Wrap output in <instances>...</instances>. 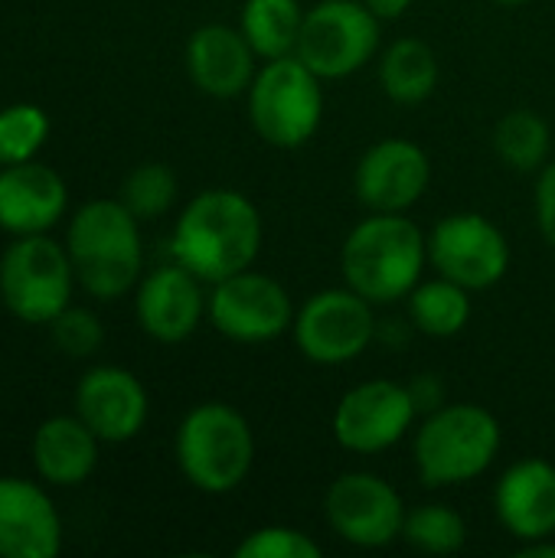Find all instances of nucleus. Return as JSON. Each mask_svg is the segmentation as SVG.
<instances>
[{
    "label": "nucleus",
    "mask_w": 555,
    "mask_h": 558,
    "mask_svg": "<svg viewBox=\"0 0 555 558\" xmlns=\"http://www.w3.org/2000/svg\"><path fill=\"white\" fill-rule=\"evenodd\" d=\"M265 242L258 206L239 190H203L177 216L170 255L200 281L216 284L255 265Z\"/></svg>",
    "instance_id": "nucleus-1"
},
{
    "label": "nucleus",
    "mask_w": 555,
    "mask_h": 558,
    "mask_svg": "<svg viewBox=\"0 0 555 558\" xmlns=\"http://www.w3.org/2000/svg\"><path fill=\"white\" fill-rule=\"evenodd\" d=\"M65 248L79 288L95 301H118L144 278L141 219L114 199H88L69 216Z\"/></svg>",
    "instance_id": "nucleus-2"
},
{
    "label": "nucleus",
    "mask_w": 555,
    "mask_h": 558,
    "mask_svg": "<svg viewBox=\"0 0 555 558\" xmlns=\"http://www.w3.org/2000/svg\"><path fill=\"white\" fill-rule=\"evenodd\" d=\"M429 265V235L406 213H370L340 248L343 284L373 304L409 298Z\"/></svg>",
    "instance_id": "nucleus-3"
},
{
    "label": "nucleus",
    "mask_w": 555,
    "mask_h": 558,
    "mask_svg": "<svg viewBox=\"0 0 555 558\" xmlns=\"http://www.w3.org/2000/svg\"><path fill=\"white\" fill-rule=\"evenodd\" d=\"M173 454L190 487L222 497L245 484L255 464V432L229 402H200L183 415Z\"/></svg>",
    "instance_id": "nucleus-4"
},
{
    "label": "nucleus",
    "mask_w": 555,
    "mask_h": 558,
    "mask_svg": "<svg viewBox=\"0 0 555 558\" xmlns=\"http://www.w3.org/2000/svg\"><path fill=\"white\" fill-rule=\"evenodd\" d=\"M504 445L497 415L474 402H445L415 435V471L425 487H461L491 471Z\"/></svg>",
    "instance_id": "nucleus-5"
},
{
    "label": "nucleus",
    "mask_w": 555,
    "mask_h": 558,
    "mask_svg": "<svg viewBox=\"0 0 555 558\" xmlns=\"http://www.w3.org/2000/svg\"><path fill=\"white\" fill-rule=\"evenodd\" d=\"M245 98L255 134L278 150H298L321 131L324 78L298 56L268 59L255 72Z\"/></svg>",
    "instance_id": "nucleus-6"
},
{
    "label": "nucleus",
    "mask_w": 555,
    "mask_h": 558,
    "mask_svg": "<svg viewBox=\"0 0 555 558\" xmlns=\"http://www.w3.org/2000/svg\"><path fill=\"white\" fill-rule=\"evenodd\" d=\"M75 268L65 242L43 235H16L0 255V301L20 320L49 327L75 291Z\"/></svg>",
    "instance_id": "nucleus-7"
},
{
    "label": "nucleus",
    "mask_w": 555,
    "mask_h": 558,
    "mask_svg": "<svg viewBox=\"0 0 555 558\" xmlns=\"http://www.w3.org/2000/svg\"><path fill=\"white\" fill-rule=\"evenodd\" d=\"M379 23L363 0H321L304 10L294 56L324 82L347 78L376 56Z\"/></svg>",
    "instance_id": "nucleus-8"
},
{
    "label": "nucleus",
    "mask_w": 555,
    "mask_h": 558,
    "mask_svg": "<svg viewBox=\"0 0 555 558\" xmlns=\"http://www.w3.org/2000/svg\"><path fill=\"white\" fill-rule=\"evenodd\" d=\"M294 343L317 366H343L360 360L376 340L373 301L350 284L311 294L294 314Z\"/></svg>",
    "instance_id": "nucleus-9"
},
{
    "label": "nucleus",
    "mask_w": 555,
    "mask_h": 558,
    "mask_svg": "<svg viewBox=\"0 0 555 558\" xmlns=\"http://www.w3.org/2000/svg\"><path fill=\"white\" fill-rule=\"evenodd\" d=\"M209 324L232 343L258 347L285 337L294 327V301L281 281L265 271H239L209 284Z\"/></svg>",
    "instance_id": "nucleus-10"
},
{
    "label": "nucleus",
    "mask_w": 555,
    "mask_h": 558,
    "mask_svg": "<svg viewBox=\"0 0 555 558\" xmlns=\"http://www.w3.org/2000/svg\"><path fill=\"white\" fill-rule=\"evenodd\" d=\"M419 418V405L409 386L393 379H370L343 392L334 409L330 432L343 451L383 454L396 448Z\"/></svg>",
    "instance_id": "nucleus-11"
},
{
    "label": "nucleus",
    "mask_w": 555,
    "mask_h": 558,
    "mask_svg": "<svg viewBox=\"0 0 555 558\" xmlns=\"http://www.w3.org/2000/svg\"><path fill=\"white\" fill-rule=\"evenodd\" d=\"M429 262L468 291H487L510 268V242L484 213H451L429 232Z\"/></svg>",
    "instance_id": "nucleus-12"
},
{
    "label": "nucleus",
    "mask_w": 555,
    "mask_h": 558,
    "mask_svg": "<svg viewBox=\"0 0 555 558\" xmlns=\"http://www.w3.org/2000/svg\"><path fill=\"white\" fill-rule=\"evenodd\" d=\"M406 513L399 490L370 471H347L324 494L327 526L357 549H383L402 539Z\"/></svg>",
    "instance_id": "nucleus-13"
},
{
    "label": "nucleus",
    "mask_w": 555,
    "mask_h": 558,
    "mask_svg": "<svg viewBox=\"0 0 555 558\" xmlns=\"http://www.w3.org/2000/svg\"><path fill=\"white\" fill-rule=\"evenodd\" d=\"M432 183L429 154L409 137H383L363 150L353 170L357 199L370 213H406Z\"/></svg>",
    "instance_id": "nucleus-14"
},
{
    "label": "nucleus",
    "mask_w": 555,
    "mask_h": 558,
    "mask_svg": "<svg viewBox=\"0 0 555 558\" xmlns=\"http://www.w3.org/2000/svg\"><path fill=\"white\" fill-rule=\"evenodd\" d=\"M203 284L206 281H200L180 262L147 271L134 288L137 327L150 340L167 347L190 340L200 330L209 307V294L203 291Z\"/></svg>",
    "instance_id": "nucleus-15"
},
{
    "label": "nucleus",
    "mask_w": 555,
    "mask_h": 558,
    "mask_svg": "<svg viewBox=\"0 0 555 558\" xmlns=\"http://www.w3.org/2000/svg\"><path fill=\"white\" fill-rule=\"evenodd\" d=\"M75 415L101 438V445H124L144 432L150 396L131 369L101 363L82 373L75 386Z\"/></svg>",
    "instance_id": "nucleus-16"
},
{
    "label": "nucleus",
    "mask_w": 555,
    "mask_h": 558,
    "mask_svg": "<svg viewBox=\"0 0 555 558\" xmlns=\"http://www.w3.org/2000/svg\"><path fill=\"white\" fill-rule=\"evenodd\" d=\"M62 543V517L46 487L29 477H0V558H56Z\"/></svg>",
    "instance_id": "nucleus-17"
},
{
    "label": "nucleus",
    "mask_w": 555,
    "mask_h": 558,
    "mask_svg": "<svg viewBox=\"0 0 555 558\" xmlns=\"http://www.w3.org/2000/svg\"><path fill=\"white\" fill-rule=\"evenodd\" d=\"M69 213V183L49 163L23 160L0 167V232L43 235Z\"/></svg>",
    "instance_id": "nucleus-18"
},
{
    "label": "nucleus",
    "mask_w": 555,
    "mask_h": 558,
    "mask_svg": "<svg viewBox=\"0 0 555 558\" xmlns=\"http://www.w3.org/2000/svg\"><path fill=\"white\" fill-rule=\"evenodd\" d=\"M186 72L203 95L229 101L249 92L258 72V56L239 26L206 23L186 39Z\"/></svg>",
    "instance_id": "nucleus-19"
},
{
    "label": "nucleus",
    "mask_w": 555,
    "mask_h": 558,
    "mask_svg": "<svg viewBox=\"0 0 555 558\" xmlns=\"http://www.w3.org/2000/svg\"><path fill=\"white\" fill-rule=\"evenodd\" d=\"M494 510L504 530L520 543L555 536V464L543 458L510 464L497 481Z\"/></svg>",
    "instance_id": "nucleus-20"
},
{
    "label": "nucleus",
    "mask_w": 555,
    "mask_h": 558,
    "mask_svg": "<svg viewBox=\"0 0 555 558\" xmlns=\"http://www.w3.org/2000/svg\"><path fill=\"white\" fill-rule=\"evenodd\" d=\"M101 454V438L72 412L49 415L36 425L29 441V461L46 487H82Z\"/></svg>",
    "instance_id": "nucleus-21"
},
{
    "label": "nucleus",
    "mask_w": 555,
    "mask_h": 558,
    "mask_svg": "<svg viewBox=\"0 0 555 558\" xmlns=\"http://www.w3.org/2000/svg\"><path fill=\"white\" fill-rule=\"evenodd\" d=\"M438 56L425 39H396L379 59V85L396 105H422L438 88Z\"/></svg>",
    "instance_id": "nucleus-22"
},
{
    "label": "nucleus",
    "mask_w": 555,
    "mask_h": 558,
    "mask_svg": "<svg viewBox=\"0 0 555 558\" xmlns=\"http://www.w3.org/2000/svg\"><path fill=\"white\" fill-rule=\"evenodd\" d=\"M471 294L474 291L461 288L451 278H442V275L419 281L409 294V320L425 337H435V340L458 337L471 324V314H474Z\"/></svg>",
    "instance_id": "nucleus-23"
},
{
    "label": "nucleus",
    "mask_w": 555,
    "mask_h": 558,
    "mask_svg": "<svg viewBox=\"0 0 555 558\" xmlns=\"http://www.w3.org/2000/svg\"><path fill=\"white\" fill-rule=\"evenodd\" d=\"M304 26V10L298 0H245L239 29L252 43L258 59L294 56Z\"/></svg>",
    "instance_id": "nucleus-24"
},
{
    "label": "nucleus",
    "mask_w": 555,
    "mask_h": 558,
    "mask_svg": "<svg viewBox=\"0 0 555 558\" xmlns=\"http://www.w3.org/2000/svg\"><path fill=\"white\" fill-rule=\"evenodd\" d=\"M497 157L517 173H540L553 154V128L533 108L507 111L494 128Z\"/></svg>",
    "instance_id": "nucleus-25"
},
{
    "label": "nucleus",
    "mask_w": 555,
    "mask_h": 558,
    "mask_svg": "<svg viewBox=\"0 0 555 558\" xmlns=\"http://www.w3.org/2000/svg\"><path fill=\"white\" fill-rule=\"evenodd\" d=\"M402 539L429 556H455L468 543V523L458 510L445 504H425L406 513Z\"/></svg>",
    "instance_id": "nucleus-26"
},
{
    "label": "nucleus",
    "mask_w": 555,
    "mask_h": 558,
    "mask_svg": "<svg viewBox=\"0 0 555 558\" xmlns=\"http://www.w3.org/2000/svg\"><path fill=\"white\" fill-rule=\"evenodd\" d=\"M49 114L36 101H13L0 108V167L36 160L49 141Z\"/></svg>",
    "instance_id": "nucleus-27"
},
{
    "label": "nucleus",
    "mask_w": 555,
    "mask_h": 558,
    "mask_svg": "<svg viewBox=\"0 0 555 558\" xmlns=\"http://www.w3.org/2000/svg\"><path fill=\"white\" fill-rule=\"evenodd\" d=\"M177 193H180V180L177 173L160 163V160H147V163H137L124 183H121V193L118 199L141 219V222H150V219H160L173 209L177 203Z\"/></svg>",
    "instance_id": "nucleus-28"
},
{
    "label": "nucleus",
    "mask_w": 555,
    "mask_h": 558,
    "mask_svg": "<svg viewBox=\"0 0 555 558\" xmlns=\"http://www.w3.org/2000/svg\"><path fill=\"white\" fill-rule=\"evenodd\" d=\"M49 333H52L56 350L65 353V356H72V360H88L105 343V327H101L98 314L88 311V307H75V304H69L49 324Z\"/></svg>",
    "instance_id": "nucleus-29"
},
{
    "label": "nucleus",
    "mask_w": 555,
    "mask_h": 558,
    "mask_svg": "<svg viewBox=\"0 0 555 558\" xmlns=\"http://www.w3.org/2000/svg\"><path fill=\"white\" fill-rule=\"evenodd\" d=\"M324 549L314 536L294 526H262L252 530L239 546L236 558H321Z\"/></svg>",
    "instance_id": "nucleus-30"
},
{
    "label": "nucleus",
    "mask_w": 555,
    "mask_h": 558,
    "mask_svg": "<svg viewBox=\"0 0 555 558\" xmlns=\"http://www.w3.org/2000/svg\"><path fill=\"white\" fill-rule=\"evenodd\" d=\"M536 226L555 248V160H550L536 177Z\"/></svg>",
    "instance_id": "nucleus-31"
},
{
    "label": "nucleus",
    "mask_w": 555,
    "mask_h": 558,
    "mask_svg": "<svg viewBox=\"0 0 555 558\" xmlns=\"http://www.w3.org/2000/svg\"><path fill=\"white\" fill-rule=\"evenodd\" d=\"M409 389H412V396H415L419 412H435V409L445 405V402H442V386H438V379H432V376H422V383H415V386H409Z\"/></svg>",
    "instance_id": "nucleus-32"
},
{
    "label": "nucleus",
    "mask_w": 555,
    "mask_h": 558,
    "mask_svg": "<svg viewBox=\"0 0 555 558\" xmlns=\"http://www.w3.org/2000/svg\"><path fill=\"white\" fill-rule=\"evenodd\" d=\"M379 20H399L409 7H412V0H363Z\"/></svg>",
    "instance_id": "nucleus-33"
},
{
    "label": "nucleus",
    "mask_w": 555,
    "mask_h": 558,
    "mask_svg": "<svg viewBox=\"0 0 555 558\" xmlns=\"http://www.w3.org/2000/svg\"><path fill=\"white\" fill-rule=\"evenodd\" d=\"M517 556H520V558H555V543H553V536H543V539H533V543H523Z\"/></svg>",
    "instance_id": "nucleus-34"
},
{
    "label": "nucleus",
    "mask_w": 555,
    "mask_h": 558,
    "mask_svg": "<svg viewBox=\"0 0 555 558\" xmlns=\"http://www.w3.org/2000/svg\"><path fill=\"white\" fill-rule=\"evenodd\" d=\"M494 3H504V7H520V3H530V0H494Z\"/></svg>",
    "instance_id": "nucleus-35"
}]
</instances>
